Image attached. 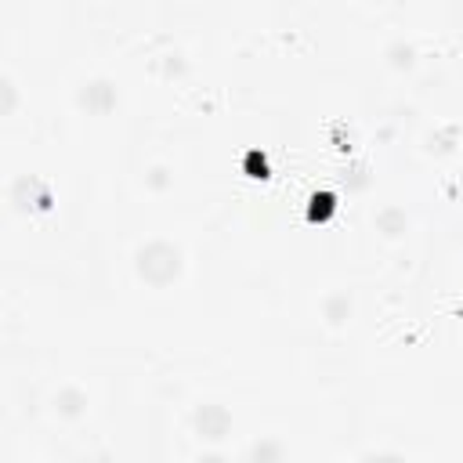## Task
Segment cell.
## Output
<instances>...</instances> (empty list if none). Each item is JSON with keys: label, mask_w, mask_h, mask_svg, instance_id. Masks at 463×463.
Returning <instances> with one entry per match:
<instances>
[{"label": "cell", "mask_w": 463, "mask_h": 463, "mask_svg": "<svg viewBox=\"0 0 463 463\" xmlns=\"http://www.w3.org/2000/svg\"><path fill=\"white\" fill-rule=\"evenodd\" d=\"M116 83L112 80H105V76H94V80H83L80 87H76V105L83 109V112H90V116H105V112H112L116 109Z\"/></svg>", "instance_id": "cell-3"}, {"label": "cell", "mask_w": 463, "mask_h": 463, "mask_svg": "<svg viewBox=\"0 0 463 463\" xmlns=\"http://www.w3.org/2000/svg\"><path fill=\"white\" fill-rule=\"evenodd\" d=\"M322 315H326L329 326H344V322L351 318V300H347V293H329V297L322 300Z\"/></svg>", "instance_id": "cell-6"}, {"label": "cell", "mask_w": 463, "mask_h": 463, "mask_svg": "<svg viewBox=\"0 0 463 463\" xmlns=\"http://www.w3.org/2000/svg\"><path fill=\"white\" fill-rule=\"evenodd\" d=\"M134 275L152 289H166L184 275V250L166 235H152L134 250Z\"/></svg>", "instance_id": "cell-1"}, {"label": "cell", "mask_w": 463, "mask_h": 463, "mask_svg": "<svg viewBox=\"0 0 463 463\" xmlns=\"http://www.w3.org/2000/svg\"><path fill=\"white\" fill-rule=\"evenodd\" d=\"M373 228L383 235V239H402L409 232V213L402 206H383L376 217H373Z\"/></svg>", "instance_id": "cell-5"}, {"label": "cell", "mask_w": 463, "mask_h": 463, "mask_svg": "<svg viewBox=\"0 0 463 463\" xmlns=\"http://www.w3.org/2000/svg\"><path fill=\"white\" fill-rule=\"evenodd\" d=\"M51 409H54V416H61V420H80V416L87 412V394L69 383V387H61V391L51 398Z\"/></svg>", "instance_id": "cell-4"}, {"label": "cell", "mask_w": 463, "mask_h": 463, "mask_svg": "<svg viewBox=\"0 0 463 463\" xmlns=\"http://www.w3.org/2000/svg\"><path fill=\"white\" fill-rule=\"evenodd\" d=\"M188 423H192V434L199 441H224L228 430H232V412L221 402H199L192 409Z\"/></svg>", "instance_id": "cell-2"}]
</instances>
